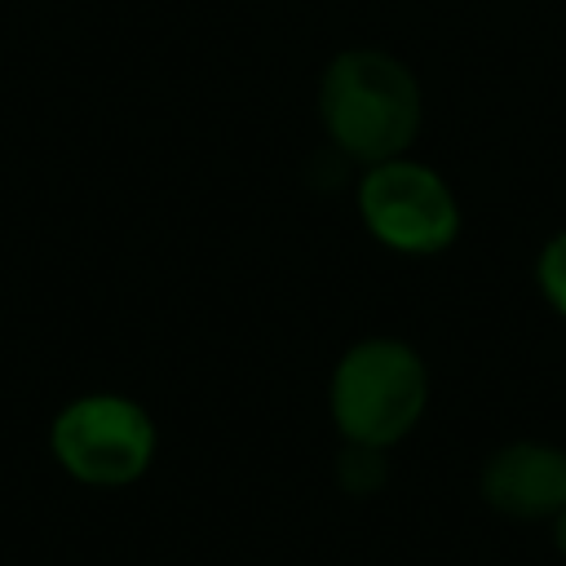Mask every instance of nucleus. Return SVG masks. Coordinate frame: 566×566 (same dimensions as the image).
<instances>
[{
    "mask_svg": "<svg viewBox=\"0 0 566 566\" xmlns=\"http://www.w3.org/2000/svg\"><path fill=\"white\" fill-rule=\"evenodd\" d=\"M318 119L340 155L371 168L411 150L424 119V97L416 75L394 53L345 49L323 71Z\"/></svg>",
    "mask_w": 566,
    "mask_h": 566,
    "instance_id": "f257e3e1",
    "label": "nucleus"
},
{
    "mask_svg": "<svg viewBox=\"0 0 566 566\" xmlns=\"http://www.w3.org/2000/svg\"><path fill=\"white\" fill-rule=\"evenodd\" d=\"M327 402L345 442L389 451L429 407V367L407 340L367 336L340 354Z\"/></svg>",
    "mask_w": 566,
    "mask_h": 566,
    "instance_id": "f03ea898",
    "label": "nucleus"
},
{
    "mask_svg": "<svg viewBox=\"0 0 566 566\" xmlns=\"http://www.w3.org/2000/svg\"><path fill=\"white\" fill-rule=\"evenodd\" d=\"M358 212L376 243L402 256L447 252L460 234V199L429 168L407 155L371 164L358 181Z\"/></svg>",
    "mask_w": 566,
    "mask_h": 566,
    "instance_id": "7ed1b4c3",
    "label": "nucleus"
},
{
    "mask_svg": "<svg viewBox=\"0 0 566 566\" xmlns=\"http://www.w3.org/2000/svg\"><path fill=\"white\" fill-rule=\"evenodd\" d=\"M53 455L88 486H124L150 469L155 424L133 398L88 394L53 420Z\"/></svg>",
    "mask_w": 566,
    "mask_h": 566,
    "instance_id": "20e7f679",
    "label": "nucleus"
},
{
    "mask_svg": "<svg viewBox=\"0 0 566 566\" xmlns=\"http://www.w3.org/2000/svg\"><path fill=\"white\" fill-rule=\"evenodd\" d=\"M482 500L517 522H553L566 509V451L553 442H509L482 464Z\"/></svg>",
    "mask_w": 566,
    "mask_h": 566,
    "instance_id": "39448f33",
    "label": "nucleus"
},
{
    "mask_svg": "<svg viewBox=\"0 0 566 566\" xmlns=\"http://www.w3.org/2000/svg\"><path fill=\"white\" fill-rule=\"evenodd\" d=\"M336 473H340V486H345V491H354V495L376 491V486H380V478H385V451H376V447H358V442H345Z\"/></svg>",
    "mask_w": 566,
    "mask_h": 566,
    "instance_id": "423d86ee",
    "label": "nucleus"
},
{
    "mask_svg": "<svg viewBox=\"0 0 566 566\" xmlns=\"http://www.w3.org/2000/svg\"><path fill=\"white\" fill-rule=\"evenodd\" d=\"M535 279H539L544 301L566 318V230L544 243V252L535 261Z\"/></svg>",
    "mask_w": 566,
    "mask_h": 566,
    "instance_id": "0eeeda50",
    "label": "nucleus"
},
{
    "mask_svg": "<svg viewBox=\"0 0 566 566\" xmlns=\"http://www.w3.org/2000/svg\"><path fill=\"white\" fill-rule=\"evenodd\" d=\"M548 526H553V544H557V553L566 557V509H562V513H557Z\"/></svg>",
    "mask_w": 566,
    "mask_h": 566,
    "instance_id": "6e6552de",
    "label": "nucleus"
}]
</instances>
